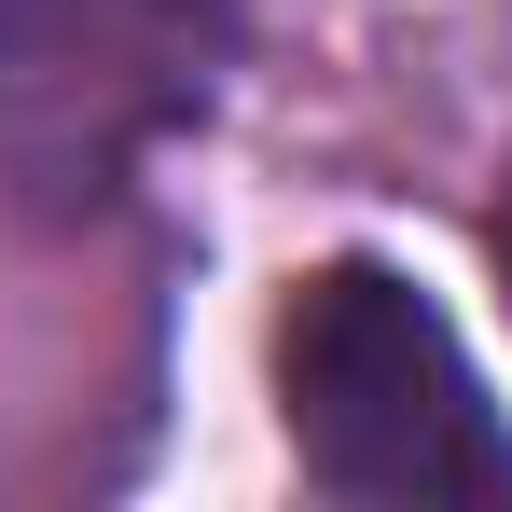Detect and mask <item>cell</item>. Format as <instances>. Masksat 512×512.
<instances>
[{"instance_id":"6da1fadb","label":"cell","mask_w":512,"mask_h":512,"mask_svg":"<svg viewBox=\"0 0 512 512\" xmlns=\"http://www.w3.org/2000/svg\"><path fill=\"white\" fill-rule=\"evenodd\" d=\"M277 416H291V457H305L319 499H360V512L485 499V512H512V416L485 402L457 319L374 250L291 277V305H277Z\"/></svg>"},{"instance_id":"7a4b0ae2","label":"cell","mask_w":512,"mask_h":512,"mask_svg":"<svg viewBox=\"0 0 512 512\" xmlns=\"http://www.w3.org/2000/svg\"><path fill=\"white\" fill-rule=\"evenodd\" d=\"M236 70V0H0V208L70 236L208 125Z\"/></svg>"},{"instance_id":"3957f363","label":"cell","mask_w":512,"mask_h":512,"mask_svg":"<svg viewBox=\"0 0 512 512\" xmlns=\"http://www.w3.org/2000/svg\"><path fill=\"white\" fill-rule=\"evenodd\" d=\"M499 277H512V208H499Z\"/></svg>"}]
</instances>
